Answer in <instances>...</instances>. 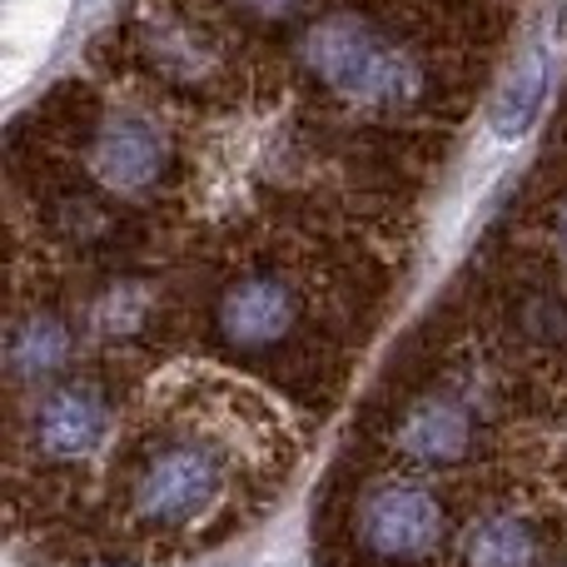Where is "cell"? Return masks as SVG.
Returning a JSON list of instances; mask_svg holds the SVG:
<instances>
[{"label":"cell","mask_w":567,"mask_h":567,"mask_svg":"<svg viewBox=\"0 0 567 567\" xmlns=\"http://www.w3.org/2000/svg\"><path fill=\"white\" fill-rule=\"evenodd\" d=\"M299 60L319 85L353 105L409 110L423 95V70L403 45H393L383 30H373L363 16H323L299 40Z\"/></svg>","instance_id":"cell-1"},{"label":"cell","mask_w":567,"mask_h":567,"mask_svg":"<svg viewBox=\"0 0 567 567\" xmlns=\"http://www.w3.org/2000/svg\"><path fill=\"white\" fill-rule=\"evenodd\" d=\"M225 488L229 468L219 449L199 439H175L140 463L130 503H135V518H145L150 528H185V523L205 518L225 498Z\"/></svg>","instance_id":"cell-2"},{"label":"cell","mask_w":567,"mask_h":567,"mask_svg":"<svg viewBox=\"0 0 567 567\" xmlns=\"http://www.w3.org/2000/svg\"><path fill=\"white\" fill-rule=\"evenodd\" d=\"M353 538L379 563L393 567L429 563L449 538V508L419 478H383L359 498Z\"/></svg>","instance_id":"cell-3"},{"label":"cell","mask_w":567,"mask_h":567,"mask_svg":"<svg viewBox=\"0 0 567 567\" xmlns=\"http://www.w3.org/2000/svg\"><path fill=\"white\" fill-rule=\"evenodd\" d=\"M473 443H478V413H473V399L453 389H433L413 399L393 429V449L413 468H453L473 453Z\"/></svg>","instance_id":"cell-4"},{"label":"cell","mask_w":567,"mask_h":567,"mask_svg":"<svg viewBox=\"0 0 567 567\" xmlns=\"http://www.w3.org/2000/svg\"><path fill=\"white\" fill-rule=\"evenodd\" d=\"M110 439V399L95 383H55L35 399L30 443L50 463H80Z\"/></svg>","instance_id":"cell-5"},{"label":"cell","mask_w":567,"mask_h":567,"mask_svg":"<svg viewBox=\"0 0 567 567\" xmlns=\"http://www.w3.org/2000/svg\"><path fill=\"white\" fill-rule=\"evenodd\" d=\"M169 165V140L165 130H155L140 115H110L95 130V145H90V175L110 189V195H145L155 189V179Z\"/></svg>","instance_id":"cell-6"},{"label":"cell","mask_w":567,"mask_h":567,"mask_svg":"<svg viewBox=\"0 0 567 567\" xmlns=\"http://www.w3.org/2000/svg\"><path fill=\"white\" fill-rule=\"evenodd\" d=\"M215 323L229 349H269L299 323V293L279 275H245L219 293Z\"/></svg>","instance_id":"cell-7"},{"label":"cell","mask_w":567,"mask_h":567,"mask_svg":"<svg viewBox=\"0 0 567 567\" xmlns=\"http://www.w3.org/2000/svg\"><path fill=\"white\" fill-rule=\"evenodd\" d=\"M75 359V333L60 313L50 309H30L10 323V339H6V373L16 389H55L60 373L70 369Z\"/></svg>","instance_id":"cell-8"},{"label":"cell","mask_w":567,"mask_h":567,"mask_svg":"<svg viewBox=\"0 0 567 567\" xmlns=\"http://www.w3.org/2000/svg\"><path fill=\"white\" fill-rule=\"evenodd\" d=\"M75 0H6L0 16V50H6V85L16 90L35 65H45V55L55 50L60 30L70 20Z\"/></svg>","instance_id":"cell-9"},{"label":"cell","mask_w":567,"mask_h":567,"mask_svg":"<svg viewBox=\"0 0 567 567\" xmlns=\"http://www.w3.org/2000/svg\"><path fill=\"white\" fill-rule=\"evenodd\" d=\"M548 90H553L548 45H528L518 65L508 70V80H503L498 100H493L488 135L498 140V145H518V140H528L533 125H538V115H543V105H548Z\"/></svg>","instance_id":"cell-10"},{"label":"cell","mask_w":567,"mask_h":567,"mask_svg":"<svg viewBox=\"0 0 567 567\" xmlns=\"http://www.w3.org/2000/svg\"><path fill=\"white\" fill-rule=\"evenodd\" d=\"M543 538L523 513H483L463 528L458 567H538Z\"/></svg>","instance_id":"cell-11"},{"label":"cell","mask_w":567,"mask_h":567,"mask_svg":"<svg viewBox=\"0 0 567 567\" xmlns=\"http://www.w3.org/2000/svg\"><path fill=\"white\" fill-rule=\"evenodd\" d=\"M145 50H150V65L165 70L169 80H185V85H195V80H205L215 70V50L189 25H179V20H150Z\"/></svg>","instance_id":"cell-12"},{"label":"cell","mask_w":567,"mask_h":567,"mask_svg":"<svg viewBox=\"0 0 567 567\" xmlns=\"http://www.w3.org/2000/svg\"><path fill=\"white\" fill-rule=\"evenodd\" d=\"M150 319V289L135 279H120V284H105L90 303V329L100 333L105 343H120L130 333H140V323Z\"/></svg>","instance_id":"cell-13"},{"label":"cell","mask_w":567,"mask_h":567,"mask_svg":"<svg viewBox=\"0 0 567 567\" xmlns=\"http://www.w3.org/2000/svg\"><path fill=\"white\" fill-rule=\"evenodd\" d=\"M235 6L249 10L255 20H284V16H293L303 0H235Z\"/></svg>","instance_id":"cell-14"},{"label":"cell","mask_w":567,"mask_h":567,"mask_svg":"<svg viewBox=\"0 0 567 567\" xmlns=\"http://www.w3.org/2000/svg\"><path fill=\"white\" fill-rule=\"evenodd\" d=\"M553 235H558V245H563V255H567V199L558 205V219H553Z\"/></svg>","instance_id":"cell-15"},{"label":"cell","mask_w":567,"mask_h":567,"mask_svg":"<svg viewBox=\"0 0 567 567\" xmlns=\"http://www.w3.org/2000/svg\"><path fill=\"white\" fill-rule=\"evenodd\" d=\"M563 567H567V563H563Z\"/></svg>","instance_id":"cell-16"}]
</instances>
